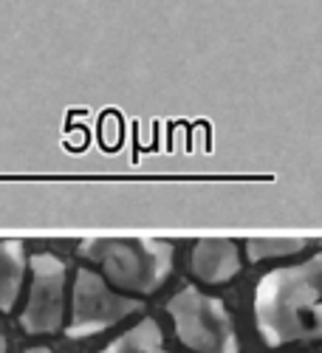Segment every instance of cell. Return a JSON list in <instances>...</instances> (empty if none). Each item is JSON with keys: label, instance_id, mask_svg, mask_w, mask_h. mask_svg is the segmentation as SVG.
I'll return each mask as SVG.
<instances>
[{"label": "cell", "instance_id": "1", "mask_svg": "<svg viewBox=\"0 0 322 353\" xmlns=\"http://www.w3.org/2000/svg\"><path fill=\"white\" fill-rule=\"evenodd\" d=\"M322 257L314 254L300 266L274 269L257 283L254 316L272 347L288 342H314L322 334L319 311Z\"/></svg>", "mask_w": 322, "mask_h": 353}, {"label": "cell", "instance_id": "2", "mask_svg": "<svg viewBox=\"0 0 322 353\" xmlns=\"http://www.w3.org/2000/svg\"><path fill=\"white\" fill-rule=\"evenodd\" d=\"M82 254L94 260L102 280L122 291L153 294L164 285L172 272V246L156 238H130V241H85Z\"/></svg>", "mask_w": 322, "mask_h": 353}, {"label": "cell", "instance_id": "3", "mask_svg": "<svg viewBox=\"0 0 322 353\" xmlns=\"http://www.w3.org/2000/svg\"><path fill=\"white\" fill-rule=\"evenodd\" d=\"M179 339L195 353H238V334L226 305L198 288H184L167 303Z\"/></svg>", "mask_w": 322, "mask_h": 353}, {"label": "cell", "instance_id": "4", "mask_svg": "<svg viewBox=\"0 0 322 353\" xmlns=\"http://www.w3.org/2000/svg\"><path fill=\"white\" fill-rule=\"evenodd\" d=\"M141 308L139 300L122 297L119 291H113L102 274L91 269H79L77 283H74V297H71V319H68V336L71 339H85L102 334L105 328L122 322L125 316L136 314Z\"/></svg>", "mask_w": 322, "mask_h": 353}, {"label": "cell", "instance_id": "5", "mask_svg": "<svg viewBox=\"0 0 322 353\" xmlns=\"http://www.w3.org/2000/svg\"><path fill=\"white\" fill-rule=\"evenodd\" d=\"M32 291L20 314L26 334H54L66 314V263L57 254H34L32 260Z\"/></svg>", "mask_w": 322, "mask_h": 353}, {"label": "cell", "instance_id": "6", "mask_svg": "<svg viewBox=\"0 0 322 353\" xmlns=\"http://www.w3.org/2000/svg\"><path fill=\"white\" fill-rule=\"evenodd\" d=\"M241 272V252L235 241H198L192 249V274L203 283H229Z\"/></svg>", "mask_w": 322, "mask_h": 353}, {"label": "cell", "instance_id": "7", "mask_svg": "<svg viewBox=\"0 0 322 353\" xmlns=\"http://www.w3.org/2000/svg\"><path fill=\"white\" fill-rule=\"evenodd\" d=\"M26 266L28 257L20 241H0V311H12L20 288H23V277H26Z\"/></svg>", "mask_w": 322, "mask_h": 353}, {"label": "cell", "instance_id": "8", "mask_svg": "<svg viewBox=\"0 0 322 353\" xmlns=\"http://www.w3.org/2000/svg\"><path fill=\"white\" fill-rule=\"evenodd\" d=\"M99 353H170V350L164 347V336H161V328L156 322L141 319L128 334H122L119 339L110 342Z\"/></svg>", "mask_w": 322, "mask_h": 353}, {"label": "cell", "instance_id": "9", "mask_svg": "<svg viewBox=\"0 0 322 353\" xmlns=\"http://www.w3.org/2000/svg\"><path fill=\"white\" fill-rule=\"evenodd\" d=\"M305 238H252L246 243V254L252 263L269 260V257H285L305 249Z\"/></svg>", "mask_w": 322, "mask_h": 353}, {"label": "cell", "instance_id": "10", "mask_svg": "<svg viewBox=\"0 0 322 353\" xmlns=\"http://www.w3.org/2000/svg\"><path fill=\"white\" fill-rule=\"evenodd\" d=\"M28 353H51V350H48V347H32Z\"/></svg>", "mask_w": 322, "mask_h": 353}, {"label": "cell", "instance_id": "11", "mask_svg": "<svg viewBox=\"0 0 322 353\" xmlns=\"http://www.w3.org/2000/svg\"><path fill=\"white\" fill-rule=\"evenodd\" d=\"M0 353H6V339L0 336Z\"/></svg>", "mask_w": 322, "mask_h": 353}]
</instances>
